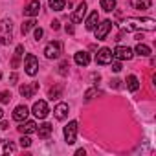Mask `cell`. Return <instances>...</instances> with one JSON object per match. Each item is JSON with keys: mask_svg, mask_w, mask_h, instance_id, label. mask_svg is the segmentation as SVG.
Returning a JSON list of instances; mask_svg holds the SVG:
<instances>
[{"mask_svg": "<svg viewBox=\"0 0 156 156\" xmlns=\"http://www.w3.org/2000/svg\"><path fill=\"white\" fill-rule=\"evenodd\" d=\"M154 28H156L154 19H127L123 22V31H136V30L152 31Z\"/></svg>", "mask_w": 156, "mask_h": 156, "instance_id": "1", "label": "cell"}, {"mask_svg": "<svg viewBox=\"0 0 156 156\" xmlns=\"http://www.w3.org/2000/svg\"><path fill=\"white\" fill-rule=\"evenodd\" d=\"M13 39V24L11 20H4L0 22V44H9Z\"/></svg>", "mask_w": 156, "mask_h": 156, "instance_id": "2", "label": "cell"}, {"mask_svg": "<svg viewBox=\"0 0 156 156\" xmlns=\"http://www.w3.org/2000/svg\"><path fill=\"white\" fill-rule=\"evenodd\" d=\"M61 53H62V44H61L59 41H51V42H48L46 48H44V55H46L48 59H59Z\"/></svg>", "mask_w": 156, "mask_h": 156, "instance_id": "3", "label": "cell"}, {"mask_svg": "<svg viewBox=\"0 0 156 156\" xmlns=\"http://www.w3.org/2000/svg\"><path fill=\"white\" fill-rule=\"evenodd\" d=\"M24 68H26V73L28 75H35L39 72V61L33 53H28L26 59H24Z\"/></svg>", "mask_w": 156, "mask_h": 156, "instance_id": "4", "label": "cell"}, {"mask_svg": "<svg viewBox=\"0 0 156 156\" xmlns=\"http://www.w3.org/2000/svg\"><path fill=\"white\" fill-rule=\"evenodd\" d=\"M112 59H114V55H112V50H110V48H101V50L98 51V55H96V62L101 64V66L110 64Z\"/></svg>", "mask_w": 156, "mask_h": 156, "instance_id": "5", "label": "cell"}, {"mask_svg": "<svg viewBox=\"0 0 156 156\" xmlns=\"http://www.w3.org/2000/svg\"><path fill=\"white\" fill-rule=\"evenodd\" d=\"M75 138H77V121H70L64 127V140L68 145H72L75 143Z\"/></svg>", "mask_w": 156, "mask_h": 156, "instance_id": "6", "label": "cell"}, {"mask_svg": "<svg viewBox=\"0 0 156 156\" xmlns=\"http://www.w3.org/2000/svg\"><path fill=\"white\" fill-rule=\"evenodd\" d=\"M96 30V39L98 41H105V37L110 33V30H112V22L110 20H103L101 24H98V28H94Z\"/></svg>", "mask_w": 156, "mask_h": 156, "instance_id": "7", "label": "cell"}, {"mask_svg": "<svg viewBox=\"0 0 156 156\" xmlns=\"http://www.w3.org/2000/svg\"><path fill=\"white\" fill-rule=\"evenodd\" d=\"M112 55H114V59H118V61H130L134 53H132V50L127 48V46H118V48L112 51Z\"/></svg>", "mask_w": 156, "mask_h": 156, "instance_id": "8", "label": "cell"}, {"mask_svg": "<svg viewBox=\"0 0 156 156\" xmlns=\"http://www.w3.org/2000/svg\"><path fill=\"white\" fill-rule=\"evenodd\" d=\"M87 9H88L87 2H81L79 6L75 8V11L72 13V22H73V24H79V22H83V19H85V15H87Z\"/></svg>", "mask_w": 156, "mask_h": 156, "instance_id": "9", "label": "cell"}, {"mask_svg": "<svg viewBox=\"0 0 156 156\" xmlns=\"http://www.w3.org/2000/svg\"><path fill=\"white\" fill-rule=\"evenodd\" d=\"M33 114H35V118H39V119H44L46 116H48V103L46 101H35V105H33Z\"/></svg>", "mask_w": 156, "mask_h": 156, "instance_id": "10", "label": "cell"}, {"mask_svg": "<svg viewBox=\"0 0 156 156\" xmlns=\"http://www.w3.org/2000/svg\"><path fill=\"white\" fill-rule=\"evenodd\" d=\"M28 114H30V108H28L26 105H19V107H17V108L13 110V119H15V121H20V123H22V121H24V119L28 118Z\"/></svg>", "mask_w": 156, "mask_h": 156, "instance_id": "11", "label": "cell"}, {"mask_svg": "<svg viewBox=\"0 0 156 156\" xmlns=\"http://www.w3.org/2000/svg\"><path fill=\"white\" fill-rule=\"evenodd\" d=\"M53 116H55L59 121L66 119V116H68V105H66V103H59V105L53 108Z\"/></svg>", "mask_w": 156, "mask_h": 156, "instance_id": "12", "label": "cell"}, {"mask_svg": "<svg viewBox=\"0 0 156 156\" xmlns=\"http://www.w3.org/2000/svg\"><path fill=\"white\" fill-rule=\"evenodd\" d=\"M39 9H41V2H39V0H33V2H30L26 6L24 15L26 17H35V15H39Z\"/></svg>", "mask_w": 156, "mask_h": 156, "instance_id": "13", "label": "cell"}, {"mask_svg": "<svg viewBox=\"0 0 156 156\" xmlns=\"http://www.w3.org/2000/svg\"><path fill=\"white\" fill-rule=\"evenodd\" d=\"M39 90V83H33V85H22L20 87V96L24 98H33V94Z\"/></svg>", "mask_w": 156, "mask_h": 156, "instance_id": "14", "label": "cell"}, {"mask_svg": "<svg viewBox=\"0 0 156 156\" xmlns=\"http://www.w3.org/2000/svg\"><path fill=\"white\" fill-rule=\"evenodd\" d=\"M51 130H53V127H51L50 123H42V125H39V129H37L35 132L39 134V138H41V140H46V138H50Z\"/></svg>", "mask_w": 156, "mask_h": 156, "instance_id": "15", "label": "cell"}, {"mask_svg": "<svg viewBox=\"0 0 156 156\" xmlns=\"http://www.w3.org/2000/svg\"><path fill=\"white\" fill-rule=\"evenodd\" d=\"M15 152V145L9 140H0V156L2 154H13Z\"/></svg>", "mask_w": 156, "mask_h": 156, "instance_id": "16", "label": "cell"}, {"mask_svg": "<svg viewBox=\"0 0 156 156\" xmlns=\"http://www.w3.org/2000/svg\"><path fill=\"white\" fill-rule=\"evenodd\" d=\"M130 6L134 9H140V11H145L152 6V0H130Z\"/></svg>", "mask_w": 156, "mask_h": 156, "instance_id": "17", "label": "cell"}, {"mask_svg": "<svg viewBox=\"0 0 156 156\" xmlns=\"http://www.w3.org/2000/svg\"><path fill=\"white\" fill-rule=\"evenodd\" d=\"M37 130V123L35 121H24L20 127H19V132L20 134H31Z\"/></svg>", "mask_w": 156, "mask_h": 156, "instance_id": "18", "label": "cell"}, {"mask_svg": "<svg viewBox=\"0 0 156 156\" xmlns=\"http://www.w3.org/2000/svg\"><path fill=\"white\" fill-rule=\"evenodd\" d=\"M75 62L79 64V66H88L90 55H88L87 51H77V53H75Z\"/></svg>", "mask_w": 156, "mask_h": 156, "instance_id": "19", "label": "cell"}, {"mask_svg": "<svg viewBox=\"0 0 156 156\" xmlns=\"http://www.w3.org/2000/svg\"><path fill=\"white\" fill-rule=\"evenodd\" d=\"M127 87H129L130 92H136V90L140 88V81H138L136 75H129V77H127Z\"/></svg>", "mask_w": 156, "mask_h": 156, "instance_id": "20", "label": "cell"}, {"mask_svg": "<svg viewBox=\"0 0 156 156\" xmlns=\"http://www.w3.org/2000/svg\"><path fill=\"white\" fill-rule=\"evenodd\" d=\"M98 20H99V15H98V11H92V15L87 19V30H94L96 26H98Z\"/></svg>", "mask_w": 156, "mask_h": 156, "instance_id": "21", "label": "cell"}, {"mask_svg": "<svg viewBox=\"0 0 156 156\" xmlns=\"http://www.w3.org/2000/svg\"><path fill=\"white\" fill-rule=\"evenodd\" d=\"M22 51H24V46L19 44V46L15 48V57H13V61H11V66H13V68L19 66V61H20V57H22Z\"/></svg>", "mask_w": 156, "mask_h": 156, "instance_id": "22", "label": "cell"}, {"mask_svg": "<svg viewBox=\"0 0 156 156\" xmlns=\"http://www.w3.org/2000/svg\"><path fill=\"white\" fill-rule=\"evenodd\" d=\"M64 0H48V6L53 9V11H62L64 9Z\"/></svg>", "mask_w": 156, "mask_h": 156, "instance_id": "23", "label": "cell"}, {"mask_svg": "<svg viewBox=\"0 0 156 156\" xmlns=\"http://www.w3.org/2000/svg\"><path fill=\"white\" fill-rule=\"evenodd\" d=\"M134 51H136L140 57H149V55H151V48H149L147 44H138Z\"/></svg>", "mask_w": 156, "mask_h": 156, "instance_id": "24", "label": "cell"}, {"mask_svg": "<svg viewBox=\"0 0 156 156\" xmlns=\"http://www.w3.org/2000/svg\"><path fill=\"white\" fill-rule=\"evenodd\" d=\"M114 8H116V0H101V9L103 11L110 13V11H114Z\"/></svg>", "mask_w": 156, "mask_h": 156, "instance_id": "25", "label": "cell"}, {"mask_svg": "<svg viewBox=\"0 0 156 156\" xmlns=\"http://www.w3.org/2000/svg\"><path fill=\"white\" fill-rule=\"evenodd\" d=\"M31 28H35V20L33 19H30V20H24L22 22V26H20V31H22V35H26Z\"/></svg>", "mask_w": 156, "mask_h": 156, "instance_id": "26", "label": "cell"}, {"mask_svg": "<svg viewBox=\"0 0 156 156\" xmlns=\"http://www.w3.org/2000/svg\"><path fill=\"white\" fill-rule=\"evenodd\" d=\"M61 92H62V87L61 85H57L55 88H50V99H57V98H61Z\"/></svg>", "mask_w": 156, "mask_h": 156, "instance_id": "27", "label": "cell"}, {"mask_svg": "<svg viewBox=\"0 0 156 156\" xmlns=\"http://www.w3.org/2000/svg\"><path fill=\"white\" fill-rule=\"evenodd\" d=\"M9 101H11V94L8 90L0 92V103H9Z\"/></svg>", "mask_w": 156, "mask_h": 156, "instance_id": "28", "label": "cell"}, {"mask_svg": "<svg viewBox=\"0 0 156 156\" xmlns=\"http://www.w3.org/2000/svg\"><path fill=\"white\" fill-rule=\"evenodd\" d=\"M59 73H61V75H66V73H68V61H62V62H61Z\"/></svg>", "mask_w": 156, "mask_h": 156, "instance_id": "29", "label": "cell"}, {"mask_svg": "<svg viewBox=\"0 0 156 156\" xmlns=\"http://www.w3.org/2000/svg\"><path fill=\"white\" fill-rule=\"evenodd\" d=\"M31 145V140L26 136V134H22V138H20V147H30Z\"/></svg>", "mask_w": 156, "mask_h": 156, "instance_id": "30", "label": "cell"}, {"mask_svg": "<svg viewBox=\"0 0 156 156\" xmlns=\"http://www.w3.org/2000/svg\"><path fill=\"white\" fill-rule=\"evenodd\" d=\"M96 94H98V90H96V88H90V90H87V94H85V99H92Z\"/></svg>", "mask_w": 156, "mask_h": 156, "instance_id": "31", "label": "cell"}, {"mask_svg": "<svg viewBox=\"0 0 156 156\" xmlns=\"http://www.w3.org/2000/svg\"><path fill=\"white\" fill-rule=\"evenodd\" d=\"M33 35H35V39H37V41H41V37L44 35V31H42V28H35V33H33Z\"/></svg>", "mask_w": 156, "mask_h": 156, "instance_id": "32", "label": "cell"}, {"mask_svg": "<svg viewBox=\"0 0 156 156\" xmlns=\"http://www.w3.org/2000/svg\"><path fill=\"white\" fill-rule=\"evenodd\" d=\"M17 81H19V75H17V73L13 72V73H11V77H9V83H11V85H15Z\"/></svg>", "mask_w": 156, "mask_h": 156, "instance_id": "33", "label": "cell"}, {"mask_svg": "<svg viewBox=\"0 0 156 156\" xmlns=\"http://www.w3.org/2000/svg\"><path fill=\"white\" fill-rule=\"evenodd\" d=\"M112 70H114L116 73H118V72H121V64H119V62H114V64H112Z\"/></svg>", "mask_w": 156, "mask_h": 156, "instance_id": "34", "label": "cell"}, {"mask_svg": "<svg viewBox=\"0 0 156 156\" xmlns=\"http://www.w3.org/2000/svg\"><path fill=\"white\" fill-rule=\"evenodd\" d=\"M51 30H59V20H53L51 22Z\"/></svg>", "mask_w": 156, "mask_h": 156, "instance_id": "35", "label": "cell"}, {"mask_svg": "<svg viewBox=\"0 0 156 156\" xmlns=\"http://www.w3.org/2000/svg\"><path fill=\"white\" fill-rule=\"evenodd\" d=\"M110 87H114V88H118V87H119V81H118V79H114V81L110 83Z\"/></svg>", "mask_w": 156, "mask_h": 156, "instance_id": "36", "label": "cell"}, {"mask_svg": "<svg viewBox=\"0 0 156 156\" xmlns=\"http://www.w3.org/2000/svg\"><path fill=\"white\" fill-rule=\"evenodd\" d=\"M66 31H68V33L72 35V33H73V26H66Z\"/></svg>", "mask_w": 156, "mask_h": 156, "instance_id": "37", "label": "cell"}, {"mask_svg": "<svg viewBox=\"0 0 156 156\" xmlns=\"http://www.w3.org/2000/svg\"><path fill=\"white\" fill-rule=\"evenodd\" d=\"M0 129H9V123H6V121H4L2 125H0Z\"/></svg>", "mask_w": 156, "mask_h": 156, "instance_id": "38", "label": "cell"}, {"mask_svg": "<svg viewBox=\"0 0 156 156\" xmlns=\"http://www.w3.org/2000/svg\"><path fill=\"white\" fill-rule=\"evenodd\" d=\"M2 116H4V110H2V108H0V118H2Z\"/></svg>", "mask_w": 156, "mask_h": 156, "instance_id": "39", "label": "cell"}, {"mask_svg": "<svg viewBox=\"0 0 156 156\" xmlns=\"http://www.w3.org/2000/svg\"><path fill=\"white\" fill-rule=\"evenodd\" d=\"M0 79H2V73H0Z\"/></svg>", "mask_w": 156, "mask_h": 156, "instance_id": "40", "label": "cell"}]
</instances>
